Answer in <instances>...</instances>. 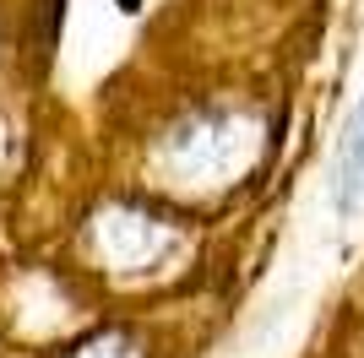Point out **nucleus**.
Masks as SVG:
<instances>
[{
    "label": "nucleus",
    "mask_w": 364,
    "mask_h": 358,
    "mask_svg": "<svg viewBox=\"0 0 364 358\" xmlns=\"http://www.w3.org/2000/svg\"><path fill=\"white\" fill-rule=\"evenodd\" d=\"M353 158H359V168H364V109H359V136H353Z\"/></svg>",
    "instance_id": "f257e3e1"
}]
</instances>
